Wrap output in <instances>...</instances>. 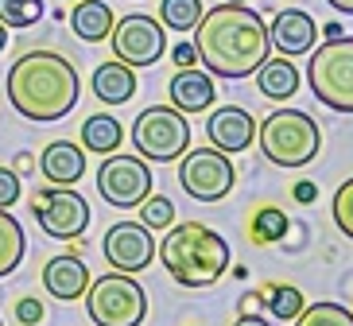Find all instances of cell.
I'll return each instance as SVG.
<instances>
[{
    "mask_svg": "<svg viewBox=\"0 0 353 326\" xmlns=\"http://www.w3.org/2000/svg\"><path fill=\"white\" fill-rule=\"evenodd\" d=\"M194 51L202 70H210L214 78L225 82L249 78L272 54L268 23L249 4H218L202 12V20L194 23Z\"/></svg>",
    "mask_w": 353,
    "mask_h": 326,
    "instance_id": "obj_1",
    "label": "cell"
},
{
    "mask_svg": "<svg viewBox=\"0 0 353 326\" xmlns=\"http://www.w3.org/2000/svg\"><path fill=\"white\" fill-rule=\"evenodd\" d=\"M82 82L66 54L59 51H28L8 70V101L28 121L54 125L78 105Z\"/></svg>",
    "mask_w": 353,
    "mask_h": 326,
    "instance_id": "obj_2",
    "label": "cell"
},
{
    "mask_svg": "<svg viewBox=\"0 0 353 326\" xmlns=\"http://www.w3.org/2000/svg\"><path fill=\"white\" fill-rule=\"evenodd\" d=\"M163 268L171 272L179 287H214L229 268V245L218 230H210L202 221H183L167 225L163 245L156 249Z\"/></svg>",
    "mask_w": 353,
    "mask_h": 326,
    "instance_id": "obj_3",
    "label": "cell"
},
{
    "mask_svg": "<svg viewBox=\"0 0 353 326\" xmlns=\"http://www.w3.org/2000/svg\"><path fill=\"white\" fill-rule=\"evenodd\" d=\"M260 152L276 167H307L322 152V128L303 109H276L256 125Z\"/></svg>",
    "mask_w": 353,
    "mask_h": 326,
    "instance_id": "obj_4",
    "label": "cell"
},
{
    "mask_svg": "<svg viewBox=\"0 0 353 326\" xmlns=\"http://www.w3.org/2000/svg\"><path fill=\"white\" fill-rule=\"evenodd\" d=\"M311 94L334 113H353V35L326 39L319 51H307Z\"/></svg>",
    "mask_w": 353,
    "mask_h": 326,
    "instance_id": "obj_5",
    "label": "cell"
},
{
    "mask_svg": "<svg viewBox=\"0 0 353 326\" xmlns=\"http://www.w3.org/2000/svg\"><path fill=\"white\" fill-rule=\"evenodd\" d=\"M85 315L94 326H140L148 318V295L128 272H109L90 280Z\"/></svg>",
    "mask_w": 353,
    "mask_h": 326,
    "instance_id": "obj_6",
    "label": "cell"
},
{
    "mask_svg": "<svg viewBox=\"0 0 353 326\" xmlns=\"http://www.w3.org/2000/svg\"><path fill=\"white\" fill-rule=\"evenodd\" d=\"M132 147L148 163H175L190 147L187 113L171 105H152L132 121Z\"/></svg>",
    "mask_w": 353,
    "mask_h": 326,
    "instance_id": "obj_7",
    "label": "cell"
},
{
    "mask_svg": "<svg viewBox=\"0 0 353 326\" xmlns=\"http://www.w3.org/2000/svg\"><path fill=\"white\" fill-rule=\"evenodd\" d=\"M183 163H179V183L194 202H221L237 183V167L233 159L218 147H194V152H183Z\"/></svg>",
    "mask_w": 353,
    "mask_h": 326,
    "instance_id": "obj_8",
    "label": "cell"
},
{
    "mask_svg": "<svg viewBox=\"0 0 353 326\" xmlns=\"http://www.w3.org/2000/svg\"><path fill=\"white\" fill-rule=\"evenodd\" d=\"M97 194L117 210H132L144 202V194H152V167L140 156H121L109 152L97 167Z\"/></svg>",
    "mask_w": 353,
    "mask_h": 326,
    "instance_id": "obj_9",
    "label": "cell"
},
{
    "mask_svg": "<svg viewBox=\"0 0 353 326\" xmlns=\"http://www.w3.org/2000/svg\"><path fill=\"white\" fill-rule=\"evenodd\" d=\"M109 43H113V54L125 66L140 70V66H156L167 51V35L163 23L148 12H128L125 20H113V32H109Z\"/></svg>",
    "mask_w": 353,
    "mask_h": 326,
    "instance_id": "obj_10",
    "label": "cell"
},
{
    "mask_svg": "<svg viewBox=\"0 0 353 326\" xmlns=\"http://www.w3.org/2000/svg\"><path fill=\"white\" fill-rule=\"evenodd\" d=\"M32 214L43 225V233L54 237V241H74V237H82L85 225H90V202H85L78 190L59 187V183H51V187H43L39 194H35Z\"/></svg>",
    "mask_w": 353,
    "mask_h": 326,
    "instance_id": "obj_11",
    "label": "cell"
},
{
    "mask_svg": "<svg viewBox=\"0 0 353 326\" xmlns=\"http://www.w3.org/2000/svg\"><path fill=\"white\" fill-rule=\"evenodd\" d=\"M101 253L117 272L136 276L156 261V241H152V230L140 221H113L101 237Z\"/></svg>",
    "mask_w": 353,
    "mask_h": 326,
    "instance_id": "obj_12",
    "label": "cell"
},
{
    "mask_svg": "<svg viewBox=\"0 0 353 326\" xmlns=\"http://www.w3.org/2000/svg\"><path fill=\"white\" fill-rule=\"evenodd\" d=\"M206 136L210 144L225 152V156H237L245 147H252L256 140V116L241 105H221V109H206Z\"/></svg>",
    "mask_w": 353,
    "mask_h": 326,
    "instance_id": "obj_13",
    "label": "cell"
},
{
    "mask_svg": "<svg viewBox=\"0 0 353 326\" xmlns=\"http://www.w3.org/2000/svg\"><path fill=\"white\" fill-rule=\"evenodd\" d=\"M314 39H319V23H314L311 12H303V8H283L268 23V43L280 54H288V59L314 51Z\"/></svg>",
    "mask_w": 353,
    "mask_h": 326,
    "instance_id": "obj_14",
    "label": "cell"
},
{
    "mask_svg": "<svg viewBox=\"0 0 353 326\" xmlns=\"http://www.w3.org/2000/svg\"><path fill=\"white\" fill-rule=\"evenodd\" d=\"M167 97H171V109L179 113H206L214 101H218V90H214V74L210 70H194V66H179L171 74V85H167Z\"/></svg>",
    "mask_w": 353,
    "mask_h": 326,
    "instance_id": "obj_15",
    "label": "cell"
},
{
    "mask_svg": "<svg viewBox=\"0 0 353 326\" xmlns=\"http://www.w3.org/2000/svg\"><path fill=\"white\" fill-rule=\"evenodd\" d=\"M43 287H47L54 299L74 303V299H82L85 287H90V268H85L82 256H74V253L51 256V261L43 264Z\"/></svg>",
    "mask_w": 353,
    "mask_h": 326,
    "instance_id": "obj_16",
    "label": "cell"
},
{
    "mask_svg": "<svg viewBox=\"0 0 353 326\" xmlns=\"http://www.w3.org/2000/svg\"><path fill=\"white\" fill-rule=\"evenodd\" d=\"M39 171L47 183H59V187H74V183L85 175V147L70 144V140H51L39 156Z\"/></svg>",
    "mask_w": 353,
    "mask_h": 326,
    "instance_id": "obj_17",
    "label": "cell"
},
{
    "mask_svg": "<svg viewBox=\"0 0 353 326\" xmlns=\"http://www.w3.org/2000/svg\"><path fill=\"white\" fill-rule=\"evenodd\" d=\"M90 85H94V97L101 101V105H125V101H132V94H136V70L125 66L121 59H113V63L97 66L94 78H90Z\"/></svg>",
    "mask_w": 353,
    "mask_h": 326,
    "instance_id": "obj_18",
    "label": "cell"
},
{
    "mask_svg": "<svg viewBox=\"0 0 353 326\" xmlns=\"http://www.w3.org/2000/svg\"><path fill=\"white\" fill-rule=\"evenodd\" d=\"M256 90L268 101H291V97L299 94V66L291 63L288 54H280V59H264L256 70Z\"/></svg>",
    "mask_w": 353,
    "mask_h": 326,
    "instance_id": "obj_19",
    "label": "cell"
},
{
    "mask_svg": "<svg viewBox=\"0 0 353 326\" xmlns=\"http://www.w3.org/2000/svg\"><path fill=\"white\" fill-rule=\"evenodd\" d=\"M70 32L82 43H101L113 32V8L105 0H74L70 8Z\"/></svg>",
    "mask_w": 353,
    "mask_h": 326,
    "instance_id": "obj_20",
    "label": "cell"
},
{
    "mask_svg": "<svg viewBox=\"0 0 353 326\" xmlns=\"http://www.w3.org/2000/svg\"><path fill=\"white\" fill-rule=\"evenodd\" d=\"M121 140H125V128H121L117 116H109V113L85 116V125H82V147H85V152H94V156H109V152L121 147Z\"/></svg>",
    "mask_w": 353,
    "mask_h": 326,
    "instance_id": "obj_21",
    "label": "cell"
},
{
    "mask_svg": "<svg viewBox=\"0 0 353 326\" xmlns=\"http://www.w3.org/2000/svg\"><path fill=\"white\" fill-rule=\"evenodd\" d=\"M23 253H28V237H23V225L12 218L8 210H0V280L12 276L20 268Z\"/></svg>",
    "mask_w": 353,
    "mask_h": 326,
    "instance_id": "obj_22",
    "label": "cell"
},
{
    "mask_svg": "<svg viewBox=\"0 0 353 326\" xmlns=\"http://www.w3.org/2000/svg\"><path fill=\"white\" fill-rule=\"evenodd\" d=\"M202 0H163L159 4V23L171 32H194V23L202 20Z\"/></svg>",
    "mask_w": 353,
    "mask_h": 326,
    "instance_id": "obj_23",
    "label": "cell"
},
{
    "mask_svg": "<svg viewBox=\"0 0 353 326\" xmlns=\"http://www.w3.org/2000/svg\"><path fill=\"white\" fill-rule=\"evenodd\" d=\"M291 230V221L283 210H276V206H264V210H256V218H252V241L256 245H276L283 241Z\"/></svg>",
    "mask_w": 353,
    "mask_h": 326,
    "instance_id": "obj_24",
    "label": "cell"
},
{
    "mask_svg": "<svg viewBox=\"0 0 353 326\" xmlns=\"http://www.w3.org/2000/svg\"><path fill=\"white\" fill-rule=\"evenodd\" d=\"M295 326H353V311L342 303H311L295 315Z\"/></svg>",
    "mask_w": 353,
    "mask_h": 326,
    "instance_id": "obj_25",
    "label": "cell"
},
{
    "mask_svg": "<svg viewBox=\"0 0 353 326\" xmlns=\"http://www.w3.org/2000/svg\"><path fill=\"white\" fill-rule=\"evenodd\" d=\"M264 303H268V311H272V318H295L303 311V292L299 287H291V284H268V292H264Z\"/></svg>",
    "mask_w": 353,
    "mask_h": 326,
    "instance_id": "obj_26",
    "label": "cell"
},
{
    "mask_svg": "<svg viewBox=\"0 0 353 326\" xmlns=\"http://www.w3.org/2000/svg\"><path fill=\"white\" fill-rule=\"evenodd\" d=\"M47 4L43 0H0V23L4 28H32L43 20Z\"/></svg>",
    "mask_w": 353,
    "mask_h": 326,
    "instance_id": "obj_27",
    "label": "cell"
},
{
    "mask_svg": "<svg viewBox=\"0 0 353 326\" xmlns=\"http://www.w3.org/2000/svg\"><path fill=\"white\" fill-rule=\"evenodd\" d=\"M175 221V202L167 198V194H144L140 202V225H148L152 233H163L167 225Z\"/></svg>",
    "mask_w": 353,
    "mask_h": 326,
    "instance_id": "obj_28",
    "label": "cell"
},
{
    "mask_svg": "<svg viewBox=\"0 0 353 326\" xmlns=\"http://www.w3.org/2000/svg\"><path fill=\"white\" fill-rule=\"evenodd\" d=\"M330 210H334V225H338V230L353 241V179H345L342 187H338Z\"/></svg>",
    "mask_w": 353,
    "mask_h": 326,
    "instance_id": "obj_29",
    "label": "cell"
},
{
    "mask_svg": "<svg viewBox=\"0 0 353 326\" xmlns=\"http://www.w3.org/2000/svg\"><path fill=\"white\" fill-rule=\"evenodd\" d=\"M23 194V183H20V171L12 167H0V210H8V206H16Z\"/></svg>",
    "mask_w": 353,
    "mask_h": 326,
    "instance_id": "obj_30",
    "label": "cell"
},
{
    "mask_svg": "<svg viewBox=\"0 0 353 326\" xmlns=\"http://www.w3.org/2000/svg\"><path fill=\"white\" fill-rule=\"evenodd\" d=\"M47 318V307L35 299V295H23L20 303H16V323L20 326H39Z\"/></svg>",
    "mask_w": 353,
    "mask_h": 326,
    "instance_id": "obj_31",
    "label": "cell"
},
{
    "mask_svg": "<svg viewBox=\"0 0 353 326\" xmlns=\"http://www.w3.org/2000/svg\"><path fill=\"white\" fill-rule=\"evenodd\" d=\"M291 194H295V202H299V206H311V202L319 198V187H314L311 179H303V183H295V190H291Z\"/></svg>",
    "mask_w": 353,
    "mask_h": 326,
    "instance_id": "obj_32",
    "label": "cell"
},
{
    "mask_svg": "<svg viewBox=\"0 0 353 326\" xmlns=\"http://www.w3.org/2000/svg\"><path fill=\"white\" fill-rule=\"evenodd\" d=\"M171 59H175V66H194V63H198L194 43H179L175 51H171Z\"/></svg>",
    "mask_w": 353,
    "mask_h": 326,
    "instance_id": "obj_33",
    "label": "cell"
},
{
    "mask_svg": "<svg viewBox=\"0 0 353 326\" xmlns=\"http://www.w3.org/2000/svg\"><path fill=\"white\" fill-rule=\"evenodd\" d=\"M260 307H264V295H260V292H245V295H241V315H260Z\"/></svg>",
    "mask_w": 353,
    "mask_h": 326,
    "instance_id": "obj_34",
    "label": "cell"
},
{
    "mask_svg": "<svg viewBox=\"0 0 353 326\" xmlns=\"http://www.w3.org/2000/svg\"><path fill=\"white\" fill-rule=\"evenodd\" d=\"M233 326H272L268 318H260V315H237V323Z\"/></svg>",
    "mask_w": 353,
    "mask_h": 326,
    "instance_id": "obj_35",
    "label": "cell"
},
{
    "mask_svg": "<svg viewBox=\"0 0 353 326\" xmlns=\"http://www.w3.org/2000/svg\"><path fill=\"white\" fill-rule=\"evenodd\" d=\"M334 12H342V16H353V0H326Z\"/></svg>",
    "mask_w": 353,
    "mask_h": 326,
    "instance_id": "obj_36",
    "label": "cell"
},
{
    "mask_svg": "<svg viewBox=\"0 0 353 326\" xmlns=\"http://www.w3.org/2000/svg\"><path fill=\"white\" fill-rule=\"evenodd\" d=\"M32 167H35V159L28 156V152H23V156H20V171H32Z\"/></svg>",
    "mask_w": 353,
    "mask_h": 326,
    "instance_id": "obj_37",
    "label": "cell"
},
{
    "mask_svg": "<svg viewBox=\"0 0 353 326\" xmlns=\"http://www.w3.org/2000/svg\"><path fill=\"white\" fill-rule=\"evenodd\" d=\"M4 47H8V28L0 23V51H4Z\"/></svg>",
    "mask_w": 353,
    "mask_h": 326,
    "instance_id": "obj_38",
    "label": "cell"
},
{
    "mask_svg": "<svg viewBox=\"0 0 353 326\" xmlns=\"http://www.w3.org/2000/svg\"><path fill=\"white\" fill-rule=\"evenodd\" d=\"M221 4H249V0H221Z\"/></svg>",
    "mask_w": 353,
    "mask_h": 326,
    "instance_id": "obj_39",
    "label": "cell"
},
{
    "mask_svg": "<svg viewBox=\"0 0 353 326\" xmlns=\"http://www.w3.org/2000/svg\"><path fill=\"white\" fill-rule=\"evenodd\" d=\"M66 4H74V0H66Z\"/></svg>",
    "mask_w": 353,
    "mask_h": 326,
    "instance_id": "obj_40",
    "label": "cell"
},
{
    "mask_svg": "<svg viewBox=\"0 0 353 326\" xmlns=\"http://www.w3.org/2000/svg\"><path fill=\"white\" fill-rule=\"evenodd\" d=\"M0 326H4V323H0Z\"/></svg>",
    "mask_w": 353,
    "mask_h": 326,
    "instance_id": "obj_41",
    "label": "cell"
}]
</instances>
